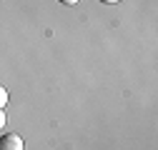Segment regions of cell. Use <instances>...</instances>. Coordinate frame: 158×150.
<instances>
[{"instance_id":"6da1fadb","label":"cell","mask_w":158,"mask_h":150,"mask_svg":"<svg viewBox=\"0 0 158 150\" xmlns=\"http://www.w3.org/2000/svg\"><path fill=\"white\" fill-rule=\"evenodd\" d=\"M0 150H25L20 135H3L0 138Z\"/></svg>"},{"instance_id":"7a4b0ae2","label":"cell","mask_w":158,"mask_h":150,"mask_svg":"<svg viewBox=\"0 0 158 150\" xmlns=\"http://www.w3.org/2000/svg\"><path fill=\"white\" fill-rule=\"evenodd\" d=\"M5 103H8V90H5V88H0V110L5 108Z\"/></svg>"},{"instance_id":"3957f363","label":"cell","mask_w":158,"mask_h":150,"mask_svg":"<svg viewBox=\"0 0 158 150\" xmlns=\"http://www.w3.org/2000/svg\"><path fill=\"white\" fill-rule=\"evenodd\" d=\"M5 120H8V118H5V112H3V110H0V130H3V128H5Z\"/></svg>"},{"instance_id":"277c9868","label":"cell","mask_w":158,"mask_h":150,"mask_svg":"<svg viewBox=\"0 0 158 150\" xmlns=\"http://www.w3.org/2000/svg\"><path fill=\"white\" fill-rule=\"evenodd\" d=\"M60 3H63V5H75L78 0H60Z\"/></svg>"},{"instance_id":"5b68a950","label":"cell","mask_w":158,"mask_h":150,"mask_svg":"<svg viewBox=\"0 0 158 150\" xmlns=\"http://www.w3.org/2000/svg\"><path fill=\"white\" fill-rule=\"evenodd\" d=\"M101 3H108L110 5V3H121V0H101Z\"/></svg>"}]
</instances>
